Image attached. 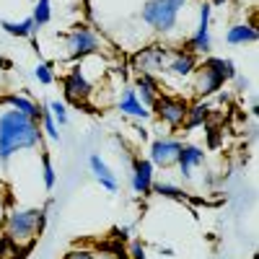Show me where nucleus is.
I'll use <instances>...</instances> for the list:
<instances>
[{"label": "nucleus", "instance_id": "3", "mask_svg": "<svg viewBox=\"0 0 259 259\" xmlns=\"http://www.w3.org/2000/svg\"><path fill=\"white\" fill-rule=\"evenodd\" d=\"M236 78V65L228 57H205L202 65H197L194 70V94L197 96H212L223 89L226 80Z\"/></svg>", "mask_w": 259, "mask_h": 259}, {"label": "nucleus", "instance_id": "5", "mask_svg": "<svg viewBox=\"0 0 259 259\" xmlns=\"http://www.w3.org/2000/svg\"><path fill=\"white\" fill-rule=\"evenodd\" d=\"M62 45H65V55H68V60H83L89 55H99L104 52L106 41L99 31H94L91 26L85 24H75L68 34L62 36Z\"/></svg>", "mask_w": 259, "mask_h": 259}, {"label": "nucleus", "instance_id": "4", "mask_svg": "<svg viewBox=\"0 0 259 259\" xmlns=\"http://www.w3.org/2000/svg\"><path fill=\"white\" fill-rule=\"evenodd\" d=\"M189 0H148L143 6L140 18L145 26H150L156 34H171L179 24V13Z\"/></svg>", "mask_w": 259, "mask_h": 259}, {"label": "nucleus", "instance_id": "14", "mask_svg": "<svg viewBox=\"0 0 259 259\" xmlns=\"http://www.w3.org/2000/svg\"><path fill=\"white\" fill-rule=\"evenodd\" d=\"M205 163V150L202 145H192V143H184L182 150H179V158H177V168L182 179H192L194 168H200Z\"/></svg>", "mask_w": 259, "mask_h": 259}, {"label": "nucleus", "instance_id": "15", "mask_svg": "<svg viewBox=\"0 0 259 259\" xmlns=\"http://www.w3.org/2000/svg\"><path fill=\"white\" fill-rule=\"evenodd\" d=\"M89 168H91V174L96 177V182L106 189V192H119V179H117V174L106 166V161L99 156V153H91L89 156Z\"/></svg>", "mask_w": 259, "mask_h": 259}, {"label": "nucleus", "instance_id": "30", "mask_svg": "<svg viewBox=\"0 0 259 259\" xmlns=\"http://www.w3.org/2000/svg\"><path fill=\"white\" fill-rule=\"evenodd\" d=\"M158 256H166V259H171V256H174V249H168V246H158Z\"/></svg>", "mask_w": 259, "mask_h": 259}, {"label": "nucleus", "instance_id": "21", "mask_svg": "<svg viewBox=\"0 0 259 259\" xmlns=\"http://www.w3.org/2000/svg\"><path fill=\"white\" fill-rule=\"evenodd\" d=\"M41 184H45V192H52L57 184V171L52 166V156L45 145H41Z\"/></svg>", "mask_w": 259, "mask_h": 259}, {"label": "nucleus", "instance_id": "7", "mask_svg": "<svg viewBox=\"0 0 259 259\" xmlns=\"http://www.w3.org/2000/svg\"><path fill=\"white\" fill-rule=\"evenodd\" d=\"M187 99L182 96H171V94H158L156 104L150 106V114L156 119H161L166 127L171 130H179L184 124V117H187Z\"/></svg>", "mask_w": 259, "mask_h": 259}, {"label": "nucleus", "instance_id": "8", "mask_svg": "<svg viewBox=\"0 0 259 259\" xmlns=\"http://www.w3.org/2000/svg\"><path fill=\"white\" fill-rule=\"evenodd\" d=\"M182 145H184L182 138H174V135L153 138L150 140V148H148V161L153 163L156 168H174Z\"/></svg>", "mask_w": 259, "mask_h": 259}, {"label": "nucleus", "instance_id": "23", "mask_svg": "<svg viewBox=\"0 0 259 259\" xmlns=\"http://www.w3.org/2000/svg\"><path fill=\"white\" fill-rule=\"evenodd\" d=\"M39 127H41V135H47L52 143H60V130H57V122L52 119V114H50V109H47V106H41Z\"/></svg>", "mask_w": 259, "mask_h": 259}, {"label": "nucleus", "instance_id": "24", "mask_svg": "<svg viewBox=\"0 0 259 259\" xmlns=\"http://www.w3.org/2000/svg\"><path fill=\"white\" fill-rule=\"evenodd\" d=\"M153 192L158 197H171V200H184V189L177 184H168V182H153Z\"/></svg>", "mask_w": 259, "mask_h": 259}, {"label": "nucleus", "instance_id": "32", "mask_svg": "<svg viewBox=\"0 0 259 259\" xmlns=\"http://www.w3.org/2000/svg\"><path fill=\"white\" fill-rule=\"evenodd\" d=\"M11 68V60H6V57H0V70H8Z\"/></svg>", "mask_w": 259, "mask_h": 259}, {"label": "nucleus", "instance_id": "6", "mask_svg": "<svg viewBox=\"0 0 259 259\" xmlns=\"http://www.w3.org/2000/svg\"><path fill=\"white\" fill-rule=\"evenodd\" d=\"M171 50H174V47H166V45H148V47H140V50L133 55V60H130L135 75L145 73V75L161 78V75L166 73V65H168Z\"/></svg>", "mask_w": 259, "mask_h": 259}, {"label": "nucleus", "instance_id": "20", "mask_svg": "<svg viewBox=\"0 0 259 259\" xmlns=\"http://www.w3.org/2000/svg\"><path fill=\"white\" fill-rule=\"evenodd\" d=\"M210 117V106L207 104H192L187 106V117H184V130H197L200 124H205Z\"/></svg>", "mask_w": 259, "mask_h": 259}, {"label": "nucleus", "instance_id": "13", "mask_svg": "<svg viewBox=\"0 0 259 259\" xmlns=\"http://www.w3.org/2000/svg\"><path fill=\"white\" fill-rule=\"evenodd\" d=\"M117 109H119V114L133 117V119H140V122L153 117L148 106H143V104H140V99H138V94H135L133 85H124L122 94L117 96Z\"/></svg>", "mask_w": 259, "mask_h": 259}, {"label": "nucleus", "instance_id": "31", "mask_svg": "<svg viewBox=\"0 0 259 259\" xmlns=\"http://www.w3.org/2000/svg\"><path fill=\"white\" fill-rule=\"evenodd\" d=\"M207 3H210L212 8H223V6H228V3H233V0H207Z\"/></svg>", "mask_w": 259, "mask_h": 259}, {"label": "nucleus", "instance_id": "9", "mask_svg": "<svg viewBox=\"0 0 259 259\" xmlns=\"http://www.w3.org/2000/svg\"><path fill=\"white\" fill-rule=\"evenodd\" d=\"M94 89H96V83L83 73L80 62H75L73 68L68 70V75L62 78V91H65V96H68L73 104H85L91 99Z\"/></svg>", "mask_w": 259, "mask_h": 259}, {"label": "nucleus", "instance_id": "18", "mask_svg": "<svg viewBox=\"0 0 259 259\" xmlns=\"http://www.w3.org/2000/svg\"><path fill=\"white\" fill-rule=\"evenodd\" d=\"M0 104H6V106H11V109H16V112H21L24 117H29V119H36L39 122V117H41V106L31 99V96H26V94H11V96H6V99H0Z\"/></svg>", "mask_w": 259, "mask_h": 259}, {"label": "nucleus", "instance_id": "28", "mask_svg": "<svg viewBox=\"0 0 259 259\" xmlns=\"http://www.w3.org/2000/svg\"><path fill=\"white\" fill-rule=\"evenodd\" d=\"M62 259H96V251L94 249H70Z\"/></svg>", "mask_w": 259, "mask_h": 259}, {"label": "nucleus", "instance_id": "26", "mask_svg": "<svg viewBox=\"0 0 259 259\" xmlns=\"http://www.w3.org/2000/svg\"><path fill=\"white\" fill-rule=\"evenodd\" d=\"M34 78H36L41 85L55 83V68H52V62H36V68H34Z\"/></svg>", "mask_w": 259, "mask_h": 259}, {"label": "nucleus", "instance_id": "22", "mask_svg": "<svg viewBox=\"0 0 259 259\" xmlns=\"http://www.w3.org/2000/svg\"><path fill=\"white\" fill-rule=\"evenodd\" d=\"M31 18H34L36 29H39V26H47L50 21H52V0H34Z\"/></svg>", "mask_w": 259, "mask_h": 259}, {"label": "nucleus", "instance_id": "10", "mask_svg": "<svg viewBox=\"0 0 259 259\" xmlns=\"http://www.w3.org/2000/svg\"><path fill=\"white\" fill-rule=\"evenodd\" d=\"M210 16H212V6L207 0L200 3V18L197 26H194V34L187 39V50L192 55H207L212 50V36H210Z\"/></svg>", "mask_w": 259, "mask_h": 259}, {"label": "nucleus", "instance_id": "12", "mask_svg": "<svg viewBox=\"0 0 259 259\" xmlns=\"http://www.w3.org/2000/svg\"><path fill=\"white\" fill-rule=\"evenodd\" d=\"M194 70H197V55H192L189 50H171L168 65H166V73L171 78H192Z\"/></svg>", "mask_w": 259, "mask_h": 259}, {"label": "nucleus", "instance_id": "17", "mask_svg": "<svg viewBox=\"0 0 259 259\" xmlns=\"http://www.w3.org/2000/svg\"><path fill=\"white\" fill-rule=\"evenodd\" d=\"M259 39V31L254 24H249V21H241V24H233L228 26L226 31V41L231 47H244V45H256Z\"/></svg>", "mask_w": 259, "mask_h": 259}, {"label": "nucleus", "instance_id": "11", "mask_svg": "<svg viewBox=\"0 0 259 259\" xmlns=\"http://www.w3.org/2000/svg\"><path fill=\"white\" fill-rule=\"evenodd\" d=\"M153 182H156V166L148 158H135L133 171H130V184L138 197H148L153 194Z\"/></svg>", "mask_w": 259, "mask_h": 259}, {"label": "nucleus", "instance_id": "29", "mask_svg": "<svg viewBox=\"0 0 259 259\" xmlns=\"http://www.w3.org/2000/svg\"><path fill=\"white\" fill-rule=\"evenodd\" d=\"M114 233H117V239H130V233H133V228H130V226H119Z\"/></svg>", "mask_w": 259, "mask_h": 259}, {"label": "nucleus", "instance_id": "19", "mask_svg": "<svg viewBox=\"0 0 259 259\" xmlns=\"http://www.w3.org/2000/svg\"><path fill=\"white\" fill-rule=\"evenodd\" d=\"M0 26H3L6 34L16 36V39H31L36 34V24H34V18H24V21H0Z\"/></svg>", "mask_w": 259, "mask_h": 259}, {"label": "nucleus", "instance_id": "16", "mask_svg": "<svg viewBox=\"0 0 259 259\" xmlns=\"http://www.w3.org/2000/svg\"><path fill=\"white\" fill-rule=\"evenodd\" d=\"M133 89H135L140 104L150 109V106L156 104L158 94H161V83H158L156 75H145V73H140V75H135V85H133Z\"/></svg>", "mask_w": 259, "mask_h": 259}, {"label": "nucleus", "instance_id": "2", "mask_svg": "<svg viewBox=\"0 0 259 259\" xmlns=\"http://www.w3.org/2000/svg\"><path fill=\"white\" fill-rule=\"evenodd\" d=\"M52 207V200L45 207H13L6 212L3 221V236L16 246V249H26L31 246L39 233L47 226V210Z\"/></svg>", "mask_w": 259, "mask_h": 259}, {"label": "nucleus", "instance_id": "25", "mask_svg": "<svg viewBox=\"0 0 259 259\" xmlns=\"http://www.w3.org/2000/svg\"><path fill=\"white\" fill-rule=\"evenodd\" d=\"M47 109H50V114H52V119L60 124V127H65L68 124V106H65L62 101H57V99H52V101H47L45 104Z\"/></svg>", "mask_w": 259, "mask_h": 259}, {"label": "nucleus", "instance_id": "27", "mask_svg": "<svg viewBox=\"0 0 259 259\" xmlns=\"http://www.w3.org/2000/svg\"><path fill=\"white\" fill-rule=\"evenodd\" d=\"M127 256H130V259H148V254H145V244H143L140 239H135V241H130Z\"/></svg>", "mask_w": 259, "mask_h": 259}, {"label": "nucleus", "instance_id": "1", "mask_svg": "<svg viewBox=\"0 0 259 259\" xmlns=\"http://www.w3.org/2000/svg\"><path fill=\"white\" fill-rule=\"evenodd\" d=\"M34 148H41L39 122L3 104V109H0V163L6 166L16 153Z\"/></svg>", "mask_w": 259, "mask_h": 259}]
</instances>
